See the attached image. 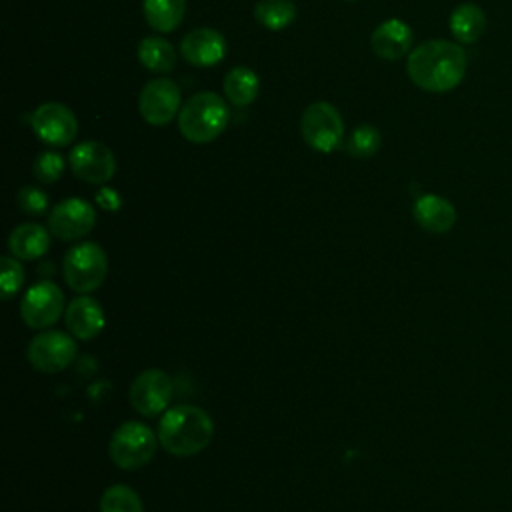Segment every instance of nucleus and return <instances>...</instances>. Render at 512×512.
<instances>
[{
    "instance_id": "nucleus-24",
    "label": "nucleus",
    "mask_w": 512,
    "mask_h": 512,
    "mask_svg": "<svg viewBox=\"0 0 512 512\" xmlns=\"http://www.w3.org/2000/svg\"><path fill=\"white\" fill-rule=\"evenodd\" d=\"M100 512H144V506L130 486L112 484L100 498Z\"/></svg>"
},
{
    "instance_id": "nucleus-4",
    "label": "nucleus",
    "mask_w": 512,
    "mask_h": 512,
    "mask_svg": "<svg viewBox=\"0 0 512 512\" xmlns=\"http://www.w3.org/2000/svg\"><path fill=\"white\" fill-rule=\"evenodd\" d=\"M158 448V434L150 426L128 420L122 422L110 436L108 452L116 466L124 470H138L146 466Z\"/></svg>"
},
{
    "instance_id": "nucleus-22",
    "label": "nucleus",
    "mask_w": 512,
    "mask_h": 512,
    "mask_svg": "<svg viewBox=\"0 0 512 512\" xmlns=\"http://www.w3.org/2000/svg\"><path fill=\"white\" fill-rule=\"evenodd\" d=\"M186 12V0H144L146 22L158 32H172L180 26Z\"/></svg>"
},
{
    "instance_id": "nucleus-19",
    "label": "nucleus",
    "mask_w": 512,
    "mask_h": 512,
    "mask_svg": "<svg viewBox=\"0 0 512 512\" xmlns=\"http://www.w3.org/2000/svg\"><path fill=\"white\" fill-rule=\"evenodd\" d=\"M486 14L478 4L464 2L450 14V32L460 44H472L486 32Z\"/></svg>"
},
{
    "instance_id": "nucleus-13",
    "label": "nucleus",
    "mask_w": 512,
    "mask_h": 512,
    "mask_svg": "<svg viewBox=\"0 0 512 512\" xmlns=\"http://www.w3.org/2000/svg\"><path fill=\"white\" fill-rule=\"evenodd\" d=\"M68 160L72 172L88 184H104L116 172V160L112 150L100 142H80L72 148Z\"/></svg>"
},
{
    "instance_id": "nucleus-28",
    "label": "nucleus",
    "mask_w": 512,
    "mask_h": 512,
    "mask_svg": "<svg viewBox=\"0 0 512 512\" xmlns=\"http://www.w3.org/2000/svg\"><path fill=\"white\" fill-rule=\"evenodd\" d=\"M18 204L26 214H44L48 210V194L38 186H24L18 192Z\"/></svg>"
},
{
    "instance_id": "nucleus-7",
    "label": "nucleus",
    "mask_w": 512,
    "mask_h": 512,
    "mask_svg": "<svg viewBox=\"0 0 512 512\" xmlns=\"http://www.w3.org/2000/svg\"><path fill=\"white\" fill-rule=\"evenodd\" d=\"M174 394L172 378L158 368L142 370L130 384V404L142 416H158L168 410V404Z\"/></svg>"
},
{
    "instance_id": "nucleus-27",
    "label": "nucleus",
    "mask_w": 512,
    "mask_h": 512,
    "mask_svg": "<svg viewBox=\"0 0 512 512\" xmlns=\"http://www.w3.org/2000/svg\"><path fill=\"white\" fill-rule=\"evenodd\" d=\"M0 266H2V280H0L2 298L10 300L24 284V268L18 262V258H14V256H2Z\"/></svg>"
},
{
    "instance_id": "nucleus-26",
    "label": "nucleus",
    "mask_w": 512,
    "mask_h": 512,
    "mask_svg": "<svg viewBox=\"0 0 512 512\" xmlns=\"http://www.w3.org/2000/svg\"><path fill=\"white\" fill-rule=\"evenodd\" d=\"M32 172H34V176H36L42 184H52V182H56V180L62 176V172H64V158H62L58 152L46 150V152H42V154L34 160Z\"/></svg>"
},
{
    "instance_id": "nucleus-14",
    "label": "nucleus",
    "mask_w": 512,
    "mask_h": 512,
    "mask_svg": "<svg viewBox=\"0 0 512 512\" xmlns=\"http://www.w3.org/2000/svg\"><path fill=\"white\" fill-rule=\"evenodd\" d=\"M180 52L194 66H216L226 56V40L214 28H196L182 38Z\"/></svg>"
},
{
    "instance_id": "nucleus-16",
    "label": "nucleus",
    "mask_w": 512,
    "mask_h": 512,
    "mask_svg": "<svg viewBox=\"0 0 512 512\" xmlns=\"http://www.w3.org/2000/svg\"><path fill=\"white\" fill-rule=\"evenodd\" d=\"M414 220L430 234H446L456 224V208L438 194H422L412 206Z\"/></svg>"
},
{
    "instance_id": "nucleus-8",
    "label": "nucleus",
    "mask_w": 512,
    "mask_h": 512,
    "mask_svg": "<svg viewBox=\"0 0 512 512\" xmlns=\"http://www.w3.org/2000/svg\"><path fill=\"white\" fill-rule=\"evenodd\" d=\"M76 352V342L70 334L60 330H46L30 340L26 356L36 370L54 374L68 368L74 362Z\"/></svg>"
},
{
    "instance_id": "nucleus-9",
    "label": "nucleus",
    "mask_w": 512,
    "mask_h": 512,
    "mask_svg": "<svg viewBox=\"0 0 512 512\" xmlns=\"http://www.w3.org/2000/svg\"><path fill=\"white\" fill-rule=\"evenodd\" d=\"M64 312V294L62 290L50 282H36L26 290L20 302V316L26 326L44 330L52 326Z\"/></svg>"
},
{
    "instance_id": "nucleus-3",
    "label": "nucleus",
    "mask_w": 512,
    "mask_h": 512,
    "mask_svg": "<svg viewBox=\"0 0 512 512\" xmlns=\"http://www.w3.org/2000/svg\"><path fill=\"white\" fill-rule=\"evenodd\" d=\"M228 106L214 92H198L178 112L182 136L194 144H206L218 138L228 126Z\"/></svg>"
},
{
    "instance_id": "nucleus-1",
    "label": "nucleus",
    "mask_w": 512,
    "mask_h": 512,
    "mask_svg": "<svg viewBox=\"0 0 512 512\" xmlns=\"http://www.w3.org/2000/svg\"><path fill=\"white\" fill-rule=\"evenodd\" d=\"M468 58L464 48L450 40H426L418 44L406 62L410 80L426 92H448L456 88L466 74Z\"/></svg>"
},
{
    "instance_id": "nucleus-5",
    "label": "nucleus",
    "mask_w": 512,
    "mask_h": 512,
    "mask_svg": "<svg viewBox=\"0 0 512 512\" xmlns=\"http://www.w3.org/2000/svg\"><path fill=\"white\" fill-rule=\"evenodd\" d=\"M66 284L78 292L88 294L102 286L108 274V256L96 242H80L68 248L62 262Z\"/></svg>"
},
{
    "instance_id": "nucleus-25",
    "label": "nucleus",
    "mask_w": 512,
    "mask_h": 512,
    "mask_svg": "<svg viewBox=\"0 0 512 512\" xmlns=\"http://www.w3.org/2000/svg\"><path fill=\"white\" fill-rule=\"evenodd\" d=\"M382 134L372 124H360L352 130V134L346 140V150L354 158H370L380 150Z\"/></svg>"
},
{
    "instance_id": "nucleus-20",
    "label": "nucleus",
    "mask_w": 512,
    "mask_h": 512,
    "mask_svg": "<svg viewBox=\"0 0 512 512\" xmlns=\"http://www.w3.org/2000/svg\"><path fill=\"white\" fill-rule=\"evenodd\" d=\"M224 94L234 106H248L258 96V74L246 66L232 68L224 78Z\"/></svg>"
},
{
    "instance_id": "nucleus-2",
    "label": "nucleus",
    "mask_w": 512,
    "mask_h": 512,
    "mask_svg": "<svg viewBox=\"0 0 512 512\" xmlns=\"http://www.w3.org/2000/svg\"><path fill=\"white\" fill-rule=\"evenodd\" d=\"M214 436V422L206 410L192 404L168 408L158 424L160 446L178 458L200 454Z\"/></svg>"
},
{
    "instance_id": "nucleus-30",
    "label": "nucleus",
    "mask_w": 512,
    "mask_h": 512,
    "mask_svg": "<svg viewBox=\"0 0 512 512\" xmlns=\"http://www.w3.org/2000/svg\"><path fill=\"white\" fill-rule=\"evenodd\" d=\"M346 2H354V0H346Z\"/></svg>"
},
{
    "instance_id": "nucleus-17",
    "label": "nucleus",
    "mask_w": 512,
    "mask_h": 512,
    "mask_svg": "<svg viewBox=\"0 0 512 512\" xmlns=\"http://www.w3.org/2000/svg\"><path fill=\"white\" fill-rule=\"evenodd\" d=\"M412 40V28L406 22L398 18H388L374 28L370 44L380 58L400 60L412 48Z\"/></svg>"
},
{
    "instance_id": "nucleus-12",
    "label": "nucleus",
    "mask_w": 512,
    "mask_h": 512,
    "mask_svg": "<svg viewBox=\"0 0 512 512\" xmlns=\"http://www.w3.org/2000/svg\"><path fill=\"white\" fill-rule=\"evenodd\" d=\"M32 130L48 146H66L76 138L78 122L68 106L46 102L34 110Z\"/></svg>"
},
{
    "instance_id": "nucleus-21",
    "label": "nucleus",
    "mask_w": 512,
    "mask_h": 512,
    "mask_svg": "<svg viewBox=\"0 0 512 512\" xmlns=\"http://www.w3.org/2000/svg\"><path fill=\"white\" fill-rule=\"evenodd\" d=\"M138 60L152 72H170L176 66V50L160 36H146L138 44Z\"/></svg>"
},
{
    "instance_id": "nucleus-18",
    "label": "nucleus",
    "mask_w": 512,
    "mask_h": 512,
    "mask_svg": "<svg viewBox=\"0 0 512 512\" xmlns=\"http://www.w3.org/2000/svg\"><path fill=\"white\" fill-rule=\"evenodd\" d=\"M50 248V234L36 222L18 224L8 236V250L18 260H36Z\"/></svg>"
},
{
    "instance_id": "nucleus-10",
    "label": "nucleus",
    "mask_w": 512,
    "mask_h": 512,
    "mask_svg": "<svg viewBox=\"0 0 512 512\" xmlns=\"http://www.w3.org/2000/svg\"><path fill=\"white\" fill-rule=\"evenodd\" d=\"M138 110L152 126L168 124L180 112V86L170 78L150 80L140 90Z\"/></svg>"
},
{
    "instance_id": "nucleus-6",
    "label": "nucleus",
    "mask_w": 512,
    "mask_h": 512,
    "mask_svg": "<svg viewBox=\"0 0 512 512\" xmlns=\"http://www.w3.org/2000/svg\"><path fill=\"white\" fill-rule=\"evenodd\" d=\"M300 132L312 150L332 152L342 146L344 120L330 102H314L302 112Z\"/></svg>"
},
{
    "instance_id": "nucleus-15",
    "label": "nucleus",
    "mask_w": 512,
    "mask_h": 512,
    "mask_svg": "<svg viewBox=\"0 0 512 512\" xmlns=\"http://www.w3.org/2000/svg\"><path fill=\"white\" fill-rule=\"evenodd\" d=\"M64 322L74 338L90 340L102 332L106 318L102 306L94 298L76 296L64 312Z\"/></svg>"
},
{
    "instance_id": "nucleus-29",
    "label": "nucleus",
    "mask_w": 512,
    "mask_h": 512,
    "mask_svg": "<svg viewBox=\"0 0 512 512\" xmlns=\"http://www.w3.org/2000/svg\"><path fill=\"white\" fill-rule=\"evenodd\" d=\"M98 204L102 206V208H106V210H116L118 206H120V196H118V192L116 190H110V188H102L100 192H98Z\"/></svg>"
},
{
    "instance_id": "nucleus-11",
    "label": "nucleus",
    "mask_w": 512,
    "mask_h": 512,
    "mask_svg": "<svg viewBox=\"0 0 512 512\" xmlns=\"http://www.w3.org/2000/svg\"><path fill=\"white\" fill-rule=\"evenodd\" d=\"M96 224V210L82 198H66L58 202L48 216V230L60 240H78Z\"/></svg>"
},
{
    "instance_id": "nucleus-23",
    "label": "nucleus",
    "mask_w": 512,
    "mask_h": 512,
    "mask_svg": "<svg viewBox=\"0 0 512 512\" xmlns=\"http://www.w3.org/2000/svg\"><path fill=\"white\" fill-rule=\"evenodd\" d=\"M254 16L264 28L282 30L294 22L296 6L292 0H258Z\"/></svg>"
}]
</instances>
